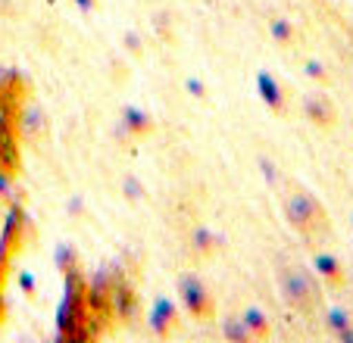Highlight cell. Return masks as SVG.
Segmentation results:
<instances>
[{"mask_svg":"<svg viewBox=\"0 0 353 343\" xmlns=\"http://www.w3.org/2000/svg\"><path fill=\"white\" fill-rule=\"evenodd\" d=\"M303 112H307V119L313 122L316 128H322V132H328V128L338 125V110H334V103L328 100V94H307L303 97Z\"/></svg>","mask_w":353,"mask_h":343,"instance_id":"obj_3","label":"cell"},{"mask_svg":"<svg viewBox=\"0 0 353 343\" xmlns=\"http://www.w3.org/2000/svg\"><path fill=\"white\" fill-rule=\"evenodd\" d=\"M275 281H279V291L285 297V303L294 312H300V315H313L322 306V287L303 262L281 259L279 269H275Z\"/></svg>","mask_w":353,"mask_h":343,"instance_id":"obj_2","label":"cell"},{"mask_svg":"<svg viewBox=\"0 0 353 343\" xmlns=\"http://www.w3.org/2000/svg\"><path fill=\"white\" fill-rule=\"evenodd\" d=\"M316 265H319V271L328 278V284H344V271H341V265H338V259H332V256H319L316 259Z\"/></svg>","mask_w":353,"mask_h":343,"instance_id":"obj_4","label":"cell"},{"mask_svg":"<svg viewBox=\"0 0 353 343\" xmlns=\"http://www.w3.org/2000/svg\"><path fill=\"white\" fill-rule=\"evenodd\" d=\"M281 206H285L288 225H291L300 238H307L310 244H319V240L328 234L325 209H322V203L307 191V187H300V185H294V181H288L285 194H281Z\"/></svg>","mask_w":353,"mask_h":343,"instance_id":"obj_1","label":"cell"}]
</instances>
